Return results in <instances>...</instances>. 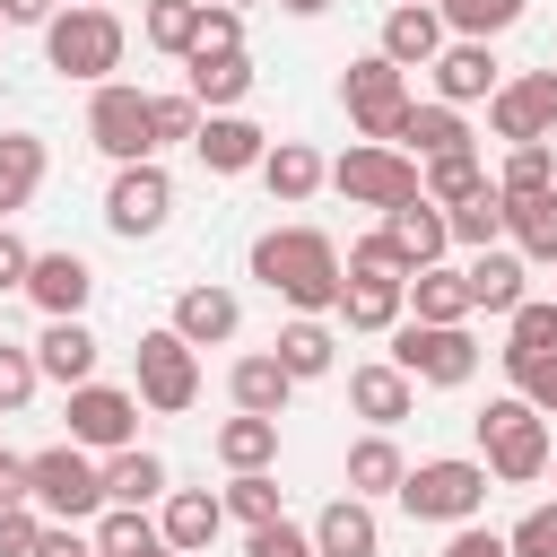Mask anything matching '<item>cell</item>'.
<instances>
[{"label":"cell","instance_id":"6da1fadb","mask_svg":"<svg viewBox=\"0 0 557 557\" xmlns=\"http://www.w3.org/2000/svg\"><path fill=\"white\" fill-rule=\"evenodd\" d=\"M244 270L287 313H339V287H348V261H339V244L322 226H270V235H252Z\"/></svg>","mask_w":557,"mask_h":557},{"label":"cell","instance_id":"7a4b0ae2","mask_svg":"<svg viewBox=\"0 0 557 557\" xmlns=\"http://www.w3.org/2000/svg\"><path fill=\"white\" fill-rule=\"evenodd\" d=\"M122 52H131V26H122V9H104V0H61L52 26H44V61H52L61 78H78V87H104V78L122 70Z\"/></svg>","mask_w":557,"mask_h":557},{"label":"cell","instance_id":"3957f363","mask_svg":"<svg viewBox=\"0 0 557 557\" xmlns=\"http://www.w3.org/2000/svg\"><path fill=\"white\" fill-rule=\"evenodd\" d=\"M470 426H479V461H487L496 487H531V479H548V453H557V444H548V418H540L522 392L487 400Z\"/></svg>","mask_w":557,"mask_h":557},{"label":"cell","instance_id":"277c9868","mask_svg":"<svg viewBox=\"0 0 557 557\" xmlns=\"http://www.w3.org/2000/svg\"><path fill=\"white\" fill-rule=\"evenodd\" d=\"M400 513H409V522H435V531L479 522V513H487V461H479V453L409 461V479H400Z\"/></svg>","mask_w":557,"mask_h":557},{"label":"cell","instance_id":"5b68a950","mask_svg":"<svg viewBox=\"0 0 557 557\" xmlns=\"http://www.w3.org/2000/svg\"><path fill=\"white\" fill-rule=\"evenodd\" d=\"M26 496L52 513V522H96L104 513V453H87V444H44V453H26Z\"/></svg>","mask_w":557,"mask_h":557},{"label":"cell","instance_id":"8992f818","mask_svg":"<svg viewBox=\"0 0 557 557\" xmlns=\"http://www.w3.org/2000/svg\"><path fill=\"white\" fill-rule=\"evenodd\" d=\"M392 366L409 383H426V392H461L479 374V339H470V322H418V313H400L392 322Z\"/></svg>","mask_w":557,"mask_h":557},{"label":"cell","instance_id":"52a82bcc","mask_svg":"<svg viewBox=\"0 0 557 557\" xmlns=\"http://www.w3.org/2000/svg\"><path fill=\"white\" fill-rule=\"evenodd\" d=\"M331 191H339L348 209H400V200H418L426 183H418V157H409V148H392V139H348V148L331 157Z\"/></svg>","mask_w":557,"mask_h":557},{"label":"cell","instance_id":"ba28073f","mask_svg":"<svg viewBox=\"0 0 557 557\" xmlns=\"http://www.w3.org/2000/svg\"><path fill=\"white\" fill-rule=\"evenodd\" d=\"M131 392H139L157 418H183V409L200 400V348H191L174 322L139 331V348H131Z\"/></svg>","mask_w":557,"mask_h":557},{"label":"cell","instance_id":"9c48e42d","mask_svg":"<svg viewBox=\"0 0 557 557\" xmlns=\"http://www.w3.org/2000/svg\"><path fill=\"white\" fill-rule=\"evenodd\" d=\"M87 139H96V157H113V165L157 157V96L131 87V78H104V87L87 96Z\"/></svg>","mask_w":557,"mask_h":557},{"label":"cell","instance_id":"30bf717a","mask_svg":"<svg viewBox=\"0 0 557 557\" xmlns=\"http://www.w3.org/2000/svg\"><path fill=\"white\" fill-rule=\"evenodd\" d=\"M339 104H348V131H357V139H392L418 96H409V70H400V61L366 52V61L339 70Z\"/></svg>","mask_w":557,"mask_h":557},{"label":"cell","instance_id":"8fae6325","mask_svg":"<svg viewBox=\"0 0 557 557\" xmlns=\"http://www.w3.org/2000/svg\"><path fill=\"white\" fill-rule=\"evenodd\" d=\"M165 218H174V174H165L157 157L113 165V183H104V226H113L122 244H148Z\"/></svg>","mask_w":557,"mask_h":557},{"label":"cell","instance_id":"7c38bea8","mask_svg":"<svg viewBox=\"0 0 557 557\" xmlns=\"http://www.w3.org/2000/svg\"><path fill=\"white\" fill-rule=\"evenodd\" d=\"M139 392L131 383H78V392H61V418H70V444H87V453H122V444H139Z\"/></svg>","mask_w":557,"mask_h":557},{"label":"cell","instance_id":"4fadbf2b","mask_svg":"<svg viewBox=\"0 0 557 557\" xmlns=\"http://www.w3.org/2000/svg\"><path fill=\"white\" fill-rule=\"evenodd\" d=\"M487 131L513 148V139H557V70H513L496 96H487Z\"/></svg>","mask_w":557,"mask_h":557},{"label":"cell","instance_id":"5bb4252c","mask_svg":"<svg viewBox=\"0 0 557 557\" xmlns=\"http://www.w3.org/2000/svg\"><path fill=\"white\" fill-rule=\"evenodd\" d=\"M444 44H453V26H444L435 0H392V9H383V35H374L383 61H400V70H435Z\"/></svg>","mask_w":557,"mask_h":557},{"label":"cell","instance_id":"9a60e30c","mask_svg":"<svg viewBox=\"0 0 557 557\" xmlns=\"http://www.w3.org/2000/svg\"><path fill=\"white\" fill-rule=\"evenodd\" d=\"M435 96L444 104H487L496 87H505V61H496V44H479V35H453L444 52H435Z\"/></svg>","mask_w":557,"mask_h":557},{"label":"cell","instance_id":"2e32d148","mask_svg":"<svg viewBox=\"0 0 557 557\" xmlns=\"http://www.w3.org/2000/svg\"><path fill=\"white\" fill-rule=\"evenodd\" d=\"M191 157H200L209 174H261V157H270V131H261L252 113H200V131H191Z\"/></svg>","mask_w":557,"mask_h":557},{"label":"cell","instance_id":"e0dca14e","mask_svg":"<svg viewBox=\"0 0 557 557\" xmlns=\"http://www.w3.org/2000/svg\"><path fill=\"white\" fill-rule=\"evenodd\" d=\"M461 278H470V313H513L522 296H531V261L513 252V244H487V252H470L461 261Z\"/></svg>","mask_w":557,"mask_h":557},{"label":"cell","instance_id":"ac0fdd59","mask_svg":"<svg viewBox=\"0 0 557 557\" xmlns=\"http://www.w3.org/2000/svg\"><path fill=\"white\" fill-rule=\"evenodd\" d=\"M96 357H104V339L87 331V313H61V322H44V339H35V366H44V383H61V392L96 383Z\"/></svg>","mask_w":557,"mask_h":557},{"label":"cell","instance_id":"d6986e66","mask_svg":"<svg viewBox=\"0 0 557 557\" xmlns=\"http://www.w3.org/2000/svg\"><path fill=\"white\" fill-rule=\"evenodd\" d=\"M305 531H313V548H322V557H383V513H374L366 496H348V487H339Z\"/></svg>","mask_w":557,"mask_h":557},{"label":"cell","instance_id":"ffe728a7","mask_svg":"<svg viewBox=\"0 0 557 557\" xmlns=\"http://www.w3.org/2000/svg\"><path fill=\"white\" fill-rule=\"evenodd\" d=\"M87 296H96V270H87L78 252H35V270H26V305H35L44 322L87 313Z\"/></svg>","mask_w":557,"mask_h":557},{"label":"cell","instance_id":"44dd1931","mask_svg":"<svg viewBox=\"0 0 557 557\" xmlns=\"http://www.w3.org/2000/svg\"><path fill=\"white\" fill-rule=\"evenodd\" d=\"M174 331H183L191 348H226V339L244 331V296H235V287H218V278H200V287H183V296H174Z\"/></svg>","mask_w":557,"mask_h":557},{"label":"cell","instance_id":"7402d4cb","mask_svg":"<svg viewBox=\"0 0 557 557\" xmlns=\"http://www.w3.org/2000/svg\"><path fill=\"white\" fill-rule=\"evenodd\" d=\"M157 531H165L183 557H209V540L226 531V496H218V487H165V505H157Z\"/></svg>","mask_w":557,"mask_h":557},{"label":"cell","instance_id":"603a6c76","mask_svg":"<svg viewBox=\"0 0 557 557\" xmlns=\"http://www.w3.org/2000/svg\"><path fill=\"white\" fill-rule=\"evenodd\" d=\"M557 357V296H522L513 313H505V348H496V366L522 383L531 366H548Z\"/></svg>","mask_w":557,"mask_h":557},{"label":"cell","instance_id":"cb8c5ba5","mask_svg":"<svg viewBox=\"0 0 557 557\" xmlns=\"http://www.w3.org/2000/svg\"><path fill=\"white\" fill-rule=\"evenodd\" d=\"M383 235L400 244L409 278H418L426 261H444V252H453V218H444V209H435L426 191H418V200H400V209H383Z\"/></svg>","mask_w":557,"mask_h":557},{"label":"cell","instance_id":"d4e9b609","mask_svg":"<svg viewBox=\"0 0 557 557\" xmlns=\"http://www.w3.org/2000/svg\"><path fill=\"white\" fill-rule=\"evenodd\" d=\"M270 357H278L296 383H322V374L339 366V331H331V313H287L278 339H270Z\"/></svg>","mask_w":557,"mask_h":557},{"label":"cell","instance_id":"484cf974","mask_svg":"<svg viewBox=\"0 0 557 557\" xmlns=\"http://www.w3.org/2000/svg\"><path fill=\"white\" fill-rule=\"evenodd\" d=\"M348 409H357L366 426H400V418L418 409V383H409L392 357H374V366H348Z\"/></svg>","mask_w":557,"mask_h":557},{"label":"cell","instance_id":"4316f807","mask_svg":"<svg viewBox=\"0 0 557 557\" xmlns=\"http://www.w3.org/2000/svg\"><path fill=\"white\" fill-rule=\"evenodd\" d=\"M505 244L531 270H557V183L548 191H505Z\"/></svg>","mask_w":557,"mask_h":557},{"label":"cell","instance_id":"83f0119b","mask_svg":"<svg viewBox=\"0 0 557 557\" xmlns=\"http://www.w3.org/2000/svg\"><path fill=\"white\" fill-rule=\"evenodd\" d=\"M183 87L200 96V113H244V96H252L244 44H235V52H191V61H183Z\"/></svg>","mask_w":557,"mask_h":557},{"label":"cell","instance_id":"f1b7e54d","mask_svg":"<svg viewBox=\"0 0 557 557\" xmlns=\"http://www.w3.org/2000/svg\"><path fill=\"white\" fill-rule=\"evenodd\" d=\"M322 183H331L322 148H305V139H270V157H261V191H270L278 209H305Z\"/></svg>","mask_w":557,"mask_h":557},{"label":"cell","instance_id":"f546056e","mask_svg":"<svg viewBox=\"0 0 557 557\" xmlns=\"http://www.w3.org/2000/svg\"><path fill=\"white\" fill-rule=\"evenodd\" d=\"M392 148H409V157L426 165V157H453V148H470V122H461V104H444V96H426V104H409V113H400V131H392Z\"/></svg>","mask_w":557,"mask_h":557},{"label":"cell","instance_id":"4dcf8cb0","mask_svg":"<svg viewBox=\"0 0 557 557\" xmlns=\"http://www.w3.org/2000/svg\"><path fill=\"white\" fill-rule=\"evenodd\" d=\"M226 400H235V409H261V418H278V409L296 400V374H287L270 348H244V357L226 366Z\"/></svg>","mask_w":557,"mask_h":557},{"label":"cell","instance_id":"1f68e13d","mask_svg":"<svg viewBox=\"0 0 557 557\" xmlns=\"http://www.w3.org/2000/svg\"><path fill=\"white\" fill-rule=\"evenodd\" d=\"M165 487H174L165 453H148V444L104 453V505H165Z\"/></svg>","mask_w":557,"mask_h":557},{"label":"cell","instance_id":"d6a6232c","mask_svg":"<svg viewBox=\"0 0 557 557\" xmlns=\"http://www.w3.org/2000/svg\"><path fill=\"white\" fill-rule=\"evenodd\" d=\"M209 453H218V470H270V461H278V418L235 409V418H218Z\"/></svg>","mask_w":557,"mask_h":557},{"label":"cell","instance_id":"836d02e7","mask_svg":"<svg viewBox=\"0 0 557 557\" xmlns=\"http://www.w3.org/2000/svg\"><path fill=\"white\" fill-rule=\"evenodd\" d=\"M400 479H409V461H400V444H392V426H366L357 444H348V496H400Z\"/></svg>","mask_w":557,"mask_h":557},{"label":"cell","instance_id":"e575fe53","mask_svg":"<svg viewBox=\"0 0 557 557\" xmlns=\"http://www.w3.org/2000/svg\"><path fill=\"white\" fill-rule=\"evenodd\" d=\"M44 174H52V148L35 131H0V218H17L44 191Z\"/></svg>","mask_w":557,"mask_h":557},{"label":"cell","instance_id":"d590c367","mask_svg":"<svg viewBox=\"0 0 557 557\" xmlns=\"http://www.w3.org/2000/svg\"><path fill=\"white\" fill-rule=\"evenodd\" d=\"M409 313V278H357L348 270V287H339V322L348 331H392Z\"/></svg>","mask_w":557,"mask_h":557},{"label":"cell","instance_id":"8d00e7d4","mask_svg":"<svg viewBox=\"0 0 557 557\" xmlns=\"http://www.w3.org/2000/svg\"><path fill=\"white\" fill-rule=\"evenodd\" d=\"M139 44L165 61H191L200 44V0H139Z\"/></svg>","mask_w":557,"mask_h":557},{"label":"cell","instance_id":"74e56055","mask_svg":"<svg viewBox=\"0 0 557 557\" xmlns=\"http://www.w3.org/2000/svg\"><path fill=\"white\" fill-rule=\"evenodd\" d=\"M418 183H426V200H435V209H461V200H479L496 174L479 165V148H453V157H426V165H418Z\"/></svg>","mask_w":557,"mask_h":557},{"label":"cell","instance_id":"f35d334b","mask_svg":"<svg viewBox=\"0 0 557 557\" xmlns=\"http://www.w3.org/2000/svg\"><path fill=\"white\" fill-rule=\"evenodd\" d=\"M409 313H418V322H470V278H461L453 261H426V270L409 278Z\"/></svg>","mask_w":557,"mask_h":557},{"label":"cell","instance_id":"ab89813d","mask_svg":"<svg viewBox=\"0 0 557 557\" xmlns=\"http://www.w3.org/2000/svg\"><path fill=\"white\" fill-rule=\"evenodd\" d=\"M87 531H96V557H139V548H157V540H165L148 505H104Z\"/></svg>","mask_w":557,"mask_h":557},{"label":"cell","instance_id":"60d3db41","mask_svg":"<svg viewBox=\"0 0 557 557\" xmlns=\"http://www.w3.org/2000/svg\"><path fill=\"white\" fill-rule=\"evenodd\" d=\"M226 522H244V531H261V522H278V479L270 470H226Z\"/></svg>","mask_w":557,"mask_h":557},{"label":"cell","instance_id":"b9f144b4","mask_svg":"<svg viewBox=\"0 0 557 557\" xmlns=\"http://www.w3.org/2000/svg\"><path fill=\"white\" fill-rule=\"evenodd\" d=\"M444 218H453V244H461V252H487V244H505V191H496V183H487L479 200L444 209Z\"/></svg>","mask_w":557,"mask_h":557},{"label":"cell","instance_id":"7bdbcfd3","mask_svg":"<svg viewBox=\"0 0 557 557\" xmlns=\"http://www.w3.org/2000/svg\"><path fill=\"white\" fill-rule=\"evenodd\" d=\"M435 9H444V26H453V35L496 44L505 26H522V9H531V0H435Z\"/></svg>","mask_w":557,"mask_h":557},{"label":"cell","instance_id":"ee69618b","mask_svg":"<svg viewBox=\"0 0 557 557\" xmlns=\"http://www.w3.org/2000/svg\"><path fill=\"white\" fill-rule=\"evenodd\" d=\"M557 183V148L548 139H513L505 165H496V191H548Z\"/></svg>","mask_w":557,"mask_h":557},{"label":"cell","instance_id":"f6af8a7d","mask_svg":"<svg viewBox=\"0 0 557 557\" xmlns=\"http://www.w3.org/2000/svg\"><path fill=\"white\" fill-rule=\"evenodd\" d=\"M35 392H44V366H35V348L0 339V418H17V409H26Z\"/></svg>","mask_w":557,"mask_h":557},{"label":"cell","instance_id":"bcb514c9","mask_svg":"<svg viewBox=\"0 0 557 557\" xmlns=\"http://www.w3.org/2000/svg\"><path fill=\"white\" fill-rule=\"evenodd\" d=\"M348 270H357V278H409V261H400V244H392L383 226L348 244Z\"/></svg>","mask_w":557,"mask_h":557},{"label":"cell","instance_id":"7dc6e473","mask_svg":"<svg viewBox=\"0 0 557 557\" xmlns=\"http://www.w3.org/2000/svg\"><path fill=\"white\" fill-rule=\"evenodd\" d=\"M44 505H0V557H35L44 548Z\"/></svg>","mask_w":557,"mask_h":557},{"label":"cell","instance_id":"c3c4849f","mask_svg":"<svg viewBox=\"0 0 557 557\" xmlns=\"http://www.w3.org/2000/svg\"><path fill=\"white\" fill-rule=\"evenodd\" d=\"M244 557H322V548H313V531H296V522L278 513V522L244 531Z\"/></svg>","mask_w":557,"mask_h":557},{"label":"cell","instance_id":"681fc988","mask_svg":"<svg viewBox=\"0 0 557 557\" xmlns=\"http://www.w3.org/2000/svg\"><path fill=\"white\" fill-rule=\"evenodd\" d=\"M200 131V96L191 87H165L157 96V148H174V139H191Z\"/></svg>","mask_w":557,"mask_h":557},{"label":"cell","instance_id":"f907efd6","mask_svg":"<svg viewBox=\"0 0 557 557\" xmlns=\"http://www.w3.org/2000/svg\"><path fill=\"white\" fill-rule=\"evenodd\" d=\"M505 548H513V557H557V505H531V513L505 531Z\"/></svg>","mask_w":557,"mask_h":557},{"label":"cell","instance_id":"816d5d0a","mask_svg":"<svg viewBox=\"0 0 557 557\" xmlns=\"http://www.w3.org/2000/svg\"><path fill=\"white\" fill-rule=\"evenodd\" d=\"M235 44H244V9L200 0V44H191V52H235Z\"/></svg>","mask_w":557,"mask_h":557},{"label":"cell","instance_id":"f5cc1de1","mask_svg":"<svg viewBox=\"0 0 557 557\" xmlns=\"http://www.w3.org/2000/svg\"><path fill=\"white\" fill-rule=\"evenodd\" d=\"M26 270H35V244L0 218V296H26Z\"/></svg>","mask_w":557,"mask_h":557},{"label":"cell","instance_id":"db71d44e","mask_svg":"<svg viewBox=\"0 0 557 557\" xmlns=\"http://www.w3.org/2000/svg\"><path fill=\"white\" fill-rule=\"evenodd\" d=\"M435 557H513V548H505V531H487V522H453V540H444Z\"/></svg>","mask_w":557,"mask_h":557},{"label":"cell","instance_id":"11a10c76","mask_svg":"<svg viewBox=\"0 0 557 557\" xmlns=\"http://www.w3.org/2000/svg\"><path fill=\"white\" fill-rule=\"evenodd\" d=\"M35 557H96V531L87 522H44V548Z\"/></svg>","mask_w":557,"mask_h":557},{"label":"cell","instance_id":"9f6ffc18","mask_svg":"<svg viewBox=\"0 0 557 557\" xmlns=\"http://www.w3.org/2000/svg\"><path fill=\"white\" fill-rule=\"evenodd\" d=\"M513 392H522V400H531L540 418H557V357H548V366H531V374H522Z\"/></svg>","mask_w":557,"mask_h":557},{"label":"cell","instance_id":"6f0895ef","mask_svg":"<svg viewBox=\"0 0 557 557\" xmlns=\"http://www.w3.org/2000/svg\"><path fill=\"white\" fill-rule=\"evenodd\" d=\"M52 9H61V0H0L9 26H52Z\"/></svg>","mask_w":557,"mask_h":557},{"label":"cell","instance_id":"680465c9","mask_svg":"<svg viewBox=\"0 0 557 557\" xmlns=\"http://www.w3.org/2000/svg\"><path fill=\"white\" fill-rule=\"evenodd\" d=\"M278 9H287V17H331L339 0H278Z\"/></svg>","mask_w":557,"mask_h":557},{"label":"cell","instance_id":"91938a15","mask_svg":"<svg viewBox=\"0 0 557 557\" xmlns=\"http://www.w3.org/2000/svg\"><path fill=\"white\" fill-rule=\"evenodd\" d=\"M139 557H183V548H174V540H157V548H139Z\"/></svg>","mask_w":557,"mask_h":557},{"label":"cell","instance_id":"94428289","mask_svg":"<svg viewBox=\"0 0 557 557\" xmlns=\"http://www.w3.org/2000/svg\"><path fill=\"white\" fill-rule=\"evenodd\" d=\"M548 70H557V44H548Z\"/></svg>","mask_w":557,"mask_h":557},{"label":"cell","instance_id":"6125c7cd","mask_svg":"<svg viewBox=\"0 0 557 557\" xmlns=\"http://www.w3.org/2000/svg\"><path fill=\"white\" fill-rule=\"evenodd\" d=\"M226 9H252V0H226Z\"/></svg>","mask_w":557,"mask_h":557},{"label":"cell","instance_id":"be15d7a7","mask_svg":"<svg viewBox=\"0 0 557 557\" xmlns=\"http://www.w3.org/2000/svg\"><path fill=\"white\" fill-rule=\"evenodd\" d=\"M548 479H557V453H548Z\"/></svg>","mask_w":557,"mask_h":557},{"label":"cell","instance_id":"e7e4bbea","mask_svg":"<svg viewBox=\"0 0 557 557\" xmlns=\"http://www.w3.org/2000/svg\"><path fill=\"white\" fill-rule=\"evenodd\" d=\"M0 35H9V17H0Z\"/></svg>","mask_w":557,"mask_h":557},{"label":"cell","instance_id":"03108f58","mask_svg":"<svg viewBox=\"0 0 557 557\" xmlns=\"http://www.w3.org/2000/svg\"><path fill=\"white\" fill-rule=\"evenodd\" d=\"M0 461H9V444H0Z\"/></svg>","mask_w":557,"mask_h":557},{"label":"cell","instance_id":"003e7915","mask_svg":"<svg viewBox=\"0 0 557 557\" xmlns=\"http://www.w3.org/2000/svg\"><path fill=\"white\" fill-rule=\"evenodd\" d=\"M104 9H113V0H104Z\"/></svg>","mask_w":557,"mask_h":557}]
</instances>
